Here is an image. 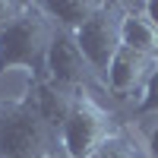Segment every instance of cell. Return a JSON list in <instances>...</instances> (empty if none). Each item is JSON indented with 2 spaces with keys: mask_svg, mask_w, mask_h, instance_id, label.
<instances>
[{
  "mask_svg": "<svg viewBox=\"0 0 158 158\" xmlns=\"http://www.w3.org/2000/svg\"><path fill=\"white\" fill-rule=\"evenodd\" d=\"M54 25L44 16L41 3H25L22 16L0 32V73L29 70L35 79H44V54Z\"/></svg>",
  "mask_w": 158,
  "mask_h": 158,
  "instance_id": "6da1fadb",
  "label": "cell"
},
{
  "mask_svg": "<svg viewBox=\"0 0 158 158\" xmlns=\"http://www.w3.org/2000/svg\"><path fill=\"white\" fill-rule=\"evenodd\" d=\"M57 133L35 114L29 101H13L0 111V158H48Z\"/></svg>",
  "mask_w": 158,
  "mask_h": 158,
  "instance_id": "7a4b0ae2",
  "label": "cell"
},
{
  "mask_svg": "<svg viewBox=\"0 0 158 158\" xmlns=\"http://www.w3.org/2000/svg\"><path fill=\"white\" fill-rule=\"evenodd\" d=\"M111 133H114L111 114L89 92H79V95H73V108L67 123L60 127L57 142H60V152H67L70 158H92Z\"/></svg>",
  "mask_w": 158,
  "mask_h": 158,
  "instance_id": "3957f363",
  "label": "cell"
},
{
  "mask_svg": "<svg viewBox=\"0 0 158 158\" xmlns=\"http://www.w3.org/2000/svg\"><path fill=\"white\" fill-rule=\"evenodd\" d=\"M117 19H120V3H101L95 16H92L79 32H73L79 54L85 57L92 76H98L101 82H104V76H108V67H111L114 54L120 51Z\"/></svg>",
  "mask_w": 158,
  "mask_h": 158,
  "instance_id": "277c9868",
  "label": "cell"
},
{
  "mask_svg": "<svg viewBox=\"0 0 158 158\" xmlns=\"http://www.w3.org/2000/svg\"><path fill=\"white\" fill-rule=\"evenodd\" d=\"M89 76H92V70H89L85 57L79 54L76 38L54 25L51 41H48V54H44V79L51 85L70 92V95H79V92H85Z\"/></svg>",
  "mask_w": 158,
  "mask_h": 158,
  "instance_id": "5b68a950",
  "label": "cell"
},
{
  "mask_svg": "<svg viewBox=\"0 0 158 158\" xmlns=\"http://www.w3.org/2000/svg\"><path fill=\"white\" fill-rule=\"evenodd\" d=\"M155 67L152 57H142V54H133V51L120 48L108 67V76H104V89L111 92L114 98H130L133 92H142L146 79Z\"/></svg>",
  "mask_w": 158,
  "mask_h": 158,
  "instance_id": "8992f818",
  "label": "cell"
},
{
  "mask_svg": "<svg viewBox=\"0 0 158 158\" xmlns=\"http://www.w3.org/2000/svg\"><path fill=\"white\" fill-rule=\"evenodd\" d=\"M117 38L120 48L133 51L142 57H158V29L146 19L142 6H123L120 3V19H117Z\"/></svg>",
  "mask_w": 158,
  "mask_h": 158,
  "instance_id": "52a82bcc",
  "label": "cell"
},
{
  "mask_svg": "<svg viewBox=\"0 0 158 158\" xmlns=\"http://www.w3.org/2000/svg\"><path fill=\"white\" fill-rule=\"evenodd\" d=\"M25 101H29L35 108V114L60 136V127L67 123L70 108H73V95H70V92L51 85L48 79H32V89H29V98H25Z\"/></svg>",
  "mask_w": 158,
  "mask_h": 158,
  "instance_id": "ba28073f",
  "label": "cell"
},
{
  "mask_svg": "<svg viewBox=\"0 0 158 158\" xmlns=\"http://www.w3.org/2000/svg\"><path fill=\"white\" fill-rule=\"evenodd\" d=\"M98 6H101V0H57V3H41L51 25H57L60 32H70V35L82 29L98 13Z\"/></svg>",
  "mask_w": 158,
  "mask_h": 158,
  "instance_id": "9c48e42d",
  "label": "cell"
},
{
  "mask_svg": "<svg viewBox=\"0 0 158 158\" xmlns=\"http://www.w3.org/2000/svg\"><path fill=\"white\" fill-rule=\"evenodd\" d=\"M92 158H149L142 146H133L123 133H111Z\"/></svg>",
  "mask_w": 158,
  "mask_h": 158,
  "instance_id": "30bf717a",
  "label": "cell"
},
{
  "mask_svg": "<svg viewBox=\"0 0 158 158\" xmlns=\"http://www.w3.org/2000/svg\"><path fill=\"white\" fill-rule=\"evenodd\" d=\"M136 114H158V57H155V67L146 79L142 92L136 95Z\"/></svg>",
  "mask_w": 158,
  "mask_h": 158,
  "instance_id": "8fae6325",
  "label": "cell"
},
{
  "mask_svg": "<svg viewBox=\"0 0 158 158\" xmlns=\"http://www.w3.org/2000/svg\"><path fill=\"white\" fill-rule=\"evenodd\" d=\"M22 10H25V3H16V0H0V32H3L10 22H16V19L22 16Z\"/></svg>",
  "mask_w": 158,
  "mask_h": 158,
  "instance_id": "7c38bea8",
  "label": "cell"
},
{
  "mask_svg": "<svg viewBox=\"0 0 158 158\" xmlns=\"http://www.w3.org/2000/svg\"><path fill=\"white\" fill-rule=\"evenodd\" d=\"M142 149H146V155H149V158H158V123L146 133V146H142Z\"/></svg>",
  "mask_w": 158,
  "mask_h": 158,
  "instance_id": "4fadbf2b",
  "label": "cell"
},
{
  "mask_svg": "<svg viewBox=\"0 0 158 158\" xmlns=\"http://www.w3.org/2000/svg\"><path fill=\"white\" fill-rule=\"evenodd\" d=\"M142 13H146V19L158 29V0H149V3H142Z\"/></svg>",
  "mask_w": 158,
  "mask_h": 158,
  "instance_id": "5bb4252c",
  "label": "cell"
},
{
  "mask_svg": "<svg viewBox=\"0 0 158 158\" xmlns=\"http://www.w3.org/2000/svg\"><path fill=\"white\" fill-rule=\"evenodd\" d=\"M48 158H70V155H67V152H60V146H57V149H54V152H51Z\"/></svg>",
  "mask_w": 158,
  "mask_h": 158,
  "instance_id": "9a60e30c",
  "label": "cell"
}]
</instances>
